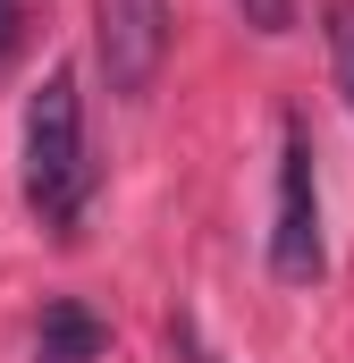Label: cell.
<instances>
[{
	"mask_svg": "<svg viewBox=\"0 0 354 363\" xmlns=\"http://www.w3.org/2000/svg\"><path fill=\"white\" fill-rule=\"evenodd\" d=\"M17 186H25V211L51 228V237H76L93 194V161H85V101L76 77L51 68L34 101H25V144H17Z\"/></svg>",
	"mask_w": 354,
	"mask_h": 363,
	"instance_id": "obj_1",
	"label": "cell"
},
{
	"mask_svg": "<svg viewBox=\"0 0 354 363\" xmlns=\"http://www.w3.org/2000/svg\"><path fill=\"white\" fill-rule=\"evenodd\" d=\"M321 178H312V135L304 118L278 127V211H270V271L287 287H312L321 279Z\"/></svg>",
	"mask_w": 354,
	"mask_h": 363,
	"instance_id": "obj_2",
	"label": "cell"
},
{
	"mask_svg": "<svg viewBox=\"0 0 354 363\" xmlns=\"http://www.w3.org/2000/svg\"><path fill=\"white\" fill-rule=\"evenodd\" d=\"M93 51L118 101H144L169 60V0H93Z\"/></svg>",
	"mask_w": 354,
	"mask_h": 363,
	"instance_id": "obj_3",
	"label": "cell"
},
{
	"mask_svg": "<svg viewBox=\"0 0 354 363\" xmlns=\"http://www.w3.org/2000/svg\"><path fill=\"white\" fill-rule=\"evenodd\" d=\"M101 347H110V321H93L76 296H59L42 313V363H93Z\"/></svg>",
	"mask_w": 354,
	"mask_h": 363,
	"instance_id": "obj_4",
	"label": "cell"
},
{
	"mask_svg": "<svg viewBox=\"0 0 354 363\" xmlns=\"http://www.w3.org/2000/svg\"><path fill=\"white\" fill-rule=\"evenodd\" d=\"M329 68H338V93L354 110V0H329Z\"/></svg>",
	"mask_w": 354,
	"mask_h": 363,
	"instance_id": "obj_5",
	"label": "cell"
},
{
	"mask_svg": "<svg viewBox=\"0 0 354 363\" xmlns=\"http://www.w3.org/2000/svg\"><path fill=\"white\" fill-rule=\"evenodd\" d=\"M245 26L253 34H287L295 26V0H245Z\"/></svg>",
	"mask_w": 354,
	"mask_h": 363,
	"instance_id": "obj_6",
	"label": "cell"
},
{
	"mask_svg": "<svg viewBox=\"0 0 354 363\" xmlns=\"http://www.w3.org/2000/svg\"><path fill=\"white\" fill-rule=\"evenodd\" d=\"M17 34H25V0H0V60L17 51Z\"/></svg>",
	"mask_w": 354,
	"mask_h": 363,
	"instance_id": "obj_7",
	"label": "cell"
}]
</instances>
